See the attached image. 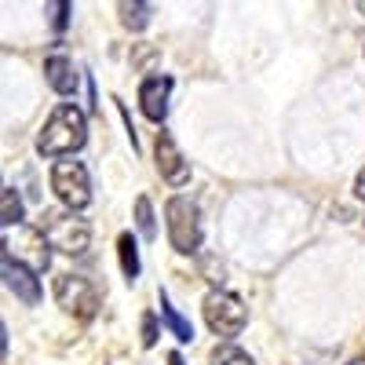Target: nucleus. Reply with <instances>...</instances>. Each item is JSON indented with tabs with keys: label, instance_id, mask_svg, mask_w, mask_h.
Wrapping results in <instances>:
<instances>
[{
	"label": "nucleus",
	"instance_id": "2",
	"mask_svg": "<svg viewBox=\"0 0 365 365\" xmlns=\"http://www.w3.org/2000/svg\"><path fill=\"white\" fill-rule=\"evenodd\" d=\"M73 212H77V208H66V212L48 208L44 216H41V223H37V230L48 237V245L58 249L63 256H84L88 245H91V227H88V220L73 216Z\"/></svg>",
	"mask_w": 365,
	"mask_h": 365
},
{
	"label": "nucleus",
	"instance_id": "23",
	"mask_svg": "<svg viewBox=\"0 0 365 365\" xmlns=\"http://www.w3.org/2000/svg\"><path fill=\"white\" fill-rule=\"evenodd\" d=\"M358 11H361V15H365V0H358Z\"/></svg>",
	"mask_w": 365,
	"mask_h": 365
},
{
	"label": "nucleus",
	"instance_id": "21",
	"mask_svg": "<svg viewBox=\"0 0 365 365\" xmlns=\"http://www.w3.org/2000/svg\"><path fill=\"white\" fill-rule=\"evenodd\" d=\"M168 365H187V361H182V354H179V351H172V354H168Z\"/></svg>",
	"mask_w": 365,
	"mask_h": 365
},
{
	"label": "nucleus",
	"instance_id": "14",
	"mask_svg": "<svg viewBox=\"0 0 365 365\" xmlns=\"http://www.w3.org/2000/svg\"><path fill=\"white\" fill-rule=\"evenodd\" d=\"M117 256H120V270H125V278L135 282L139 278V245L132 234H120L117 237Z\"/></svg>",
	"mask_w": 365,
	"mask_h": 365
},
{
	"label": "nucleus",
	"instance_id": "20",
	"mask_svg": "<svg viewBox=\"0 0 365 365\" xmlns=\"http://www.w3.org/2000/svg\"><path fill=\"white\" fill-rule=\"evenodd\" d=\"M354 197L358 201H365V168L358 172V179H354Z\"/></svg>",
	"mask_w": 365,
	"mask_h": 365
},
{
	"label": "nucleus",
	"instance_id": "16",
	"mask_svg": "<svg viewBox=\"0 0 365 365\" xmlns=\"http://www.w3.org/2000/svg\"><path fill=\"white\" fill-rule=\"evenodd\" d=\"M208 365H256L241 347H234V344H223V347H216L212 351V358H208Z\"/></svg>",
	"mask_w": 365,
	"mask_h": 365
},
{
	"label": "nucleus",
	"instance_id": "6",
	"mask_svg": "<svg viewBox=\"0 0 365 365\" xmlns=\"http://www.w3.org/2000/svg\"><path fill=\"white\" fill-rule=\"evenodd\" d=\"M51 190L58 194L66 208H88L91 205V179H88V168L81 161H55L51 168Z\"/></svg>",
	"mask_w": 365,
	"mask_h": 365
},
{
	"label": "nucleus",
	"instance_id": "12",
	"mask_svg": "<svg viewBox=\"0 0 365 365\" xmlns=\"http://www.w3.org/2000/svg\"><path fill=\"white\" fill-rule=\"evenodd\" d=\"M117 15H120V26L132 29V34H143V29L150 26V4L146 0H120Z\"/></svg>",
	"mask_w": 365,
	"mask_h": 365
},
{
	"label": "nucleus",
	"instance_id": "3",
	"mask_svg": "<svg viewBox=\"0 0 365 365\" xmlns=\"http://www.w3.org/2000/svg\"><path fill=\"white\" fill-rule=\"evenodd\" d=\"M165 216H168V241L172 249L182 252V256H194L201 249V212L190 197L175 194L168 205H165Z\"/></svg>",
	"mask_w": 365,
	"mask_h": 365
},
{
	"label": "nucleus",
	"instance_id": "9",
	"mask_svg": "<svg viewBox=\"0 0 365 365\" xmlns=\"http://www.w3.org/2000/svg\"><path fill=\"white\" fill-rule=\"evenodd\" d=\"M158 172L161 179H168L172 187H187V179H190V161L182 158V150L175 146V139L168 132H158Z\"/></svg>",
	"mask_w": 365,
	"mask_h": 365
},
{
	"label": "nucleus",
	"instance_id": "10",
	"mask_svg": "<svg viewBox=\"0 0 365 365\" xmlns=\"http://www.w3.org/2000/svg\"><path fill=\"white\" fill-rule=\"evenodd\" d=\"M168 96H172V77H146L139 88V106L150 120H161L168 117Z\"/></svg>",
	"mask_w": 365,
	"mask_h": 365
},
{
	"label": "nucleus",
	"instance_id": "18",
	"mask_svg": "<svg viewBox=\"0 0 365 365\" xmlns=\"http://www.w3.org/2000/svg\"><path fill=\"white\" fill-rule=\"evenodd\" d=\"M48 22H51L55 34H63L66 22H70V0H51L48 4Z\"/></svg>",
	"mask_w": 365,
	"mask_h": 365
},
{
	"label": "nucleus",
	"instance_id": "1",
	"mask_svg": "<svg viewBox=\"0 0 365 365\" xmlns=\"http://www.w3.org/2000/svg\"><path fill=\"white\" fill-rule=\"evenodd\" d=\"M84 143H88V117H84V110L73 106V103H63V106H55L51 117L44 120V128L37 135V154L66 158V154H77Z\"/></svg>",
	"mask_w": 365,
	"mask_h": 365
},
{
	"label": "nucleus",
	"instance_id": "19",
	"mask_svg": "<svg viewBox=\"0 0 365 365\" xmlns=\"http://www.w3.org/2000/svg\"><path fill=\"white\" fill-rule=\"evenodd\" d=\"M154 344H158V318L143 314V347H154Z\"/></svg>",
	"mask_w": 365,
	"mask_h": 365
},
{
	"label": "nucleus",
	"instance_id": "13",
	"mask_svg": "<svg viewBox=\"0 0 365 365\" xmlns=\"http://www.w3.org/2000/svg\"><path fill=\"white\" fill-rule=\"evenodd\" d=\"M161 318H165V325L172 329V336H175L179 344H190V340H194V325H190L187 318H182V314L172 307L165 292H161Z\"/></svg>",
	"mask_w": 365,
	"mask_h": 365
},
{
	"label": "nucleus",
	"instance_id": "11",
	"mask_svg": "<svg viewBox=\"0 0 365 365\" xmlns=\"http://www.w3.org/2000/svg\"><path fill=\"white\" fill-rule=\"evenodd\" d=\"M44 77H48V84L58 91V96H73L77 91V73H73V63L66 55H51L44 63Z\"/></svg>",
	"mask_w": 365,
	"mask_h": 365
},
{
	"label": "nucleus",
	"instance_id": "22",
	"mask_svg": "<svg viewBox=\"0 0 365 365\" xmlns=\"http://www.w3.org/2000/svg\"><path fill=\"white\" fill-rule=\"evenodd\" d=\"M347 365H365V358H354V361H347Z\"/></svg>",
	"mask_w": 365,
	"mask_h": 365
},
{
	"label": "nucleus",
	"instance_id": "7",
	"mask_svg": "<svg viewBox=\"0 0 365 365\" xmlns=\"http://www.w3.org/2000/svg\"><path fill=\"white\" fill-rule=\"evenodd\" d=\"M4 285L26 303V307H37L41 296H44L37 270L29 263H22V259H15V256H8V252H4Z\"/></svg>",
	"mask_w": 365,
	"mask_h": 365
},
{
	"label": "nucleus",
	"instance_id": "15",
	"mask_svg": "<svg viewBox=\"0 0 365 365\" xmlns=\"http://www.w3.org/2000/svg\"><path fill=\"white\" fill-rule=\"evenodd\" d=\"M0 223L4 227H19L22 223V197H19L15 187L0 190Z\"/></svg>",
	"mask_w": 365,
	"mask_h": 365
},
{
	"label": "nucleus",
	"instance_id": "17",
	"mask_svg": "<svg viewBox=\"0 0 365 365\" xmlns=\"http://www.w3.org/2000/svg\"><path fill=\"white\" fill-rule=\"evenodd\" d=\"M135 227L143 237H154L158 234V223H154V205H150V197H139L135 201Z\"/></svg>",
	"mask_w": 365,
	"mask_h": 365
},
{
	"label": "nucleus",
	"instance_id": "4",
	"mask_svg": "<svg viewBox=\"0 0 365 365\" xmlns=\"http://www.w3.org/2000/svg\"><path fill=\"white\" fill-rule=\"evenodd\" d=\"M205 322L223 340H234L249 325V307L234 292H208L205 296Z\"/></svg>",
	"mask_w": 365,
	"mask_h": 365
},
{
	"label": "nucleus",
	"instance_id": "5",
	"mask_svg": "<svg viewBox=\"0 0 365 365\" xmlns=\"http://www.w3.org/2000/svg\"><path fill=\"white\" fill-rule=\"evenodd\" d=\"M55 299L66 314H73L81 322L96 318V311H99V289L91 285V278H84V274H58L55 278Z\"/></svg>",
	"mask_w": 365,
	"mask_h": 365
},
{
	"label": "nucleus",
	"instance_id": "8",
	"mask_svg": "<svg viewBox=\"0 0 365 365\" xmlns=\"http://www.w3.org/2000/svg\"><path fill=\"white\" fill-rule=\"evenodd\" d=\"M4 249H8V256L29 263L34 270H48V263H51V256H48L51 245H48V237L41 230H19L15 237L8 234L4 237Z\"/></svg>",
	"mask_w": 365,
	"mask_h": 365
}]
</instances>
